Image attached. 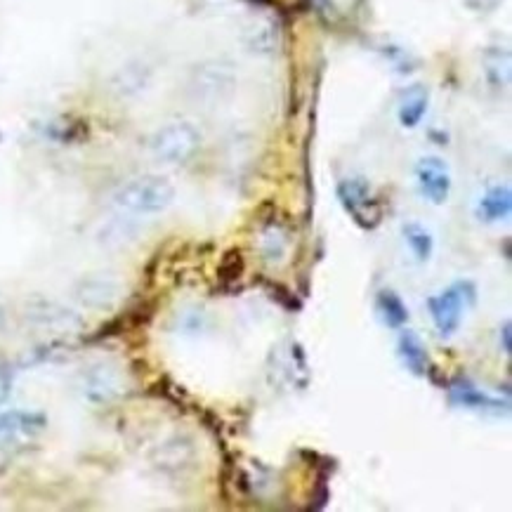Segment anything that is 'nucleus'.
Segmentation results:
<instances>
[{
	"label": "nucleus",
	"mask_w": 512,
	"mask_h": 512,
	"mask_svg": "<svg viewBox=\"0 0 512 512\" xmlns=\"http://www.w3.org/2000/svg\"><path fill=\"white\" fill-rule=\"evenodd\" d=\"M416 177L420 194L430 203H435V206H444L451 194L449 166L442 159H437V156H428V159L418 161Z\"/></svg>",
	"instance_id": "4"
},
{
	"label": "nucleus",
	"mask_w": 512,
	"mask_h": 512,
	"mask_svg": "<svg viewBox=\"0 0 512 512\" xmlns=\"http://www.w3.org/2000/svg\"><path fill=\"white\" fill-rule=\"evenodd\" d=\"M246 43H248V48H251L253 52H260V55H267V52L277 50V45H279L277 24L269 22V19H262V22L253 24L251 29H248Z\"/></svg>",
	"instance_id": "15"
},
{
	"label": "nucleus",
	"mask_w": 512,
	"mask_h": 512,
	"mask_svg": "<svg viewBox=\"0 0 512 512\" xmlns=\"http://www.w3.org/2000/svg\"><path fill=\"white\" fill-rule=\"evenodd\" d=\"M397 352L402 364L409 369L413 376H425L430 371V359H428V347H425L423 340L416 331H402L397 343Z\"/></svg>",
	"instance_id": "9"
},
{
	"label": "nucleus",
	"mask_w": 512,
	"mask_h": 512,
	"mask_svg": "<svg viewBox=\"0 0 512 512\" xmlns=\"http://www.w3.org/2000/svg\"><path fill=\"white\" fill-rule=\"evenodd\" d=\"M477 213L484 222L508 220L512 213V192L508 187H491L489 192L479 199Z\"/></svg>",
	"instance_id": "10"
},
{
	"label": "nucleus",
	"mask_w": 512,
	"mask_h": 512,
	"mask_svg": "<svg viewBox=\"0 0 512 512\" xmlns=\"http://www.w3.org/2000/svg\"><path fill=\"white\" fill-rule=\"evenodd\" d=\"M244 255H241L239 248H232V251L225 253V258L220 262V277L232 281V279H239L241 274H244Z\"/></svg>",
	"instance_id": "17"
},
{
	"label": "nucleus",
	"mask_w": 512,
	"mask_h": 512,
	"mask_svg": "<svg viewBox=\"0 0 512 512\" xmlns=\"http://www.w3.org/2000/svg\"><path fill=\"white\" fill-rule=\"evenodd\" d=\"M449 399L454 406H461V409H472V411H489V413H501L508 402H501V399L484 395L482 390H477L470 380H456L449 390Z\"/></svg>",
	"instance_id": "8"
},
{
	"label": "nucleus",
	"mask_w": 512,
	"mask_h": 512,
	"mask_svg": "<svg viewBox=\"0 0 512 512\" xmlns=\"http://www.w3.org/2000/svg\"><path fill=\"white\" fill-rule=\"evenodd\" d=\"M376 307L385 326L402 328L409 321V307L404 305V300L395 291H380L376 298Z\"/></svg>",
	"instance_id": "13"
},
{
	"label": "nucleus",
	"mask_w": 512,
	"mask_h": 512,
	"mask_svg": "<svg viewBox=\"0 0 512 512\" xmlns=\"http://www.w3.org/2000/svg\"><path fill=\"white\" fill-rule=\"evenodd\" d=\"M503 352L510 354V321L503 326Z\"/></svg>",
	"instance_id": "20"
},
{
	"label": "nucleus",
	"mask_w": 512,
	"mask_h": 512,
	"mask_svg": "<svg viewBox=\"0 0 512 512\" xmlns=\"http://www.w3.org/2000/svg\"><path fill=\"white\" fill-rule=\"evenodd\" d=\"M465 288L468 284H456L451 288H446L439 295H432L428 300V307H430V317L435 321L437 331L442 333L444 338H451L454 333L461 328V321H463V314H465V298L475 300V293H465Z\"/></svg>",
	"instance_id": "3"
},
{
	"label": "nucleus",
	"mask_w": 512,
	"mask_h": 512,
	"mask_svg": "<svg viewBox=\"0 0 512 512\" xmlns=\"http://www.w3.org/2000/svg\"><path fill=\"white\" fill-rule=\"evenodd\" d=\"M262 251H265V258L269 262L279 260L281 255H284V251H286L284 234L277 232V229H269V232L265 234V248H262Z\"/></svg>",
	"instance_id": "18"
},
{
	"label": "nucleus",
	"mask_w": 512,
	"mask_h": 512,
	"mask_svg": "<svg viewBox=\"0 0 512 512\" xmlns=\"http://www.w3.org/2000/svg\"><path fill=\"white\" fill-rule=\"evenodd\" d=\"M118 286L111 279L104 277H93L85 279L81 286H78V300L88 307H107L116 300Z\"/></svg>",
	"instance_id": "12"
},
{
	"label": "nucleus",
	"mask_w": 512,
	"mask_h": 512,
	"mask_svg": "<svg viewBox=\"0 0 512 512\" xmlns=\"http://www.w3.org/2000/svg\"><path fill=\"white\" fill-rule=\"evenodd\" d=\"M425 111H428V90L423 85H411L409 90H404L399 100V123L404 128H416L423 121Z\"/></svg>",
	"instance_id": "11"
},
{
	"label": "nucleus",
	"mask_w": 512,
	"mask_h": 512,
	"mask_svg": "<svg viewBox=\"0 0 512 512\" xmlns=\"http://www.w3.org/2000/svg\"><path fill=\"white\" fill-rule=\"evenodd\" d=\"M10 390H12V373H10L8 366L0 364V404L8 399Z\"/></svg>",
	"instance_id": "19"
},
{
	"label": "nucleus",
	"mask_w": 512,
	"mask_h": 512,
	"mask_svg": "<svg viewBox=\"0 0 512 512\" xmlns=\"http://www.w3.org/2000/svg\"><path fill=\"white\" fill-rule=\"evenodd\" d=\"M338 199L343 203V208L347 213L352 215L354 220H357V225L364 227V218L366 213L371 215L373 222L378 225L380 220V210H371V187L366 185L364 180H359V177H354V180H345L340 182L338 187Z\"/></svg>",
	"instance_id": "7"
},
{
	"label": "nucleus",
	"mask_w": 512,
	"mask_h": 512,
	"mask_svg": "<svg viewBox=\"0 0 512 512\" xmlns=\"http://www.w3.org/2000/svg\"><path fill=\"white\" fill-rule=\"evenodd\" d=\"M175 187L163 175H140L116 189V208L133 215H156L173 206Z\"/></svg>",
	"instance_id": "1"
},
{
	"label": "nucleus",
	"mask_w": 512,
	"mask_h": 512,
	"mask_svg": "<svg viewBox=\"0 0 512 512\" xmlns=\"http://www.w3.org/2000/svg\"><path fill=\"white\" fill-rule=\"evenodd\" d=\"M121 373L109 364H95L83 373V395L88 402L104 404L121 395Z\"/></svg>",
	"instance_id": "6"
},
{
	"label": "nucleus",
	"mask_w": 512,
	"mask_h": 512,
	"mask_svg": "<svg viewBox=\"0 0 512 512\" xmlns=\"http://www.w3.org/2000/svg\"><path fill=\"white\" fill-rule=\"evenodd\" d=\"M484 71L494 85H505L510 78V57L503 50H489L484 55Z\"/></svg>",
	"instance_id": "16"
},
{
	"label": "nucleus",
	"mask_w": 512,
	"mask_h": 512,
	"mask_svg": "<svg viewBox=\"0 0 512 512\" xmlns=\"http://www.w3.org/2000/svg\"><path fill=\"white\" fill-rule=\"evenodd\" d=\"M402 234L418 262H428L432 258V251H435V239H432L430 229H425L420 222H406V225L402 227Z\"/></svg>",
	"instance_id": "14"
},
{
	"label": "nucleus",
	"mask_w": 512,
	"mask_h": 512,
	"mask_svg": "<svg viewBox=\"0 0 512 512\" xmlns=\"http://www.w3.org/2000/svg\"><path fill=\"white\" fill-rule=\"evenodd\" d=\"M201 130L189 121H173L156 130L149 149L163 163H185L199 152Z\"/></svg>",
	"instance_id": "2"
},
{
	"label": "nucleus",
	"mask_w": 512,
	"mask_h": 512,
	"mask_svg": "<svg viewBox=\"0 0 512 512\" xmlns=\"http://www.w3.org/2000/svg\"><path fill=\"white\" fill-rule=\"evenodd\" d=\"M48 418L36 411H8L0 416V446L24 444L41 435Z\"/></svg>",
	"instance_id": "5"
}]
</instances>
